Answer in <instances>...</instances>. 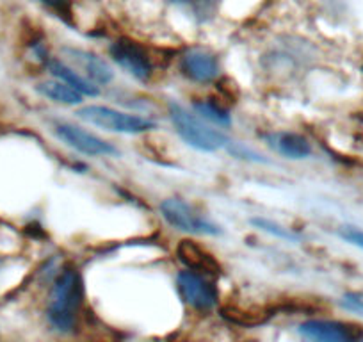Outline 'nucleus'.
Returning a JSON list of instances; mask_svg holds the SVG:
<instances>
[{"label": "nucleus", "mask_w": 363, "mask_h": 342, "mask_svg": "<svg viewBox=\"0 0 363 342\" xmlns=\"http://www.w3.org/2000/svg\"><path fill=\"white\" fill-rule=\"evenodd\" d=\"M82 298L84 287L80 275L75 270L62 271L52 289L47 310L48 321L55 330L72 331L75 328Z\"/></svg>", "instance_id": "f257e3e1"}, {"label": "nucleus", "mask_w": 363, "mask_h": 342, "mask_svg": "<svg viewBox=\"0 0 363 342\" xmlns=\"http://www.w3.org/2000/svg\"><path fill=\"white\" fill-rule=\"evenodd\" d=\"M169 118L177 128L178 136L187 145L200 150V152L214 153L230 145V139L223 132L212 128L201 118H198L196 114L187 111L186 107L178 106V104L169 106Z\"/></svg>", "instance_id": "f03ea898"}, {"label": "nucleus", "mask_w": 363, "mask_h": 342, "mask_svg": "<svg viewBox=\"0 0 363 342\" xmlns=\"http://www.w3.org/2000/svg\"><path fill=\"white\" fill-rule=\"evenodd\" d=\"M77 114L80 120L87 121V123L111 132H120V134H143V132L155 128V123L148 118L123 113V111L107 106H86Z\"/></svg>", "instance_id": "7ed1b4c3"}, {"label": "nucleus", "mask_w": 363, "mask_h": 342, "mask_svg": "<svg viewBox=\"0 0 363 342\" xmlns=\"http://www.w3.org/2000/svg\"><path fill=\"white\" fill-rule=\"evenodd\" d=\"M160 214L171 226L182 232L198 236H219L223 232L221 226L194 211L193 205L182 198H166L160 204Z\"/></svg>", "instance_id": "20e7f679"}, {"label": "nucleus", "mask_w": 363, "mask_h": 342, "mask_svg": "<svg viewBox=\"0 0 363 342\" xmlns=\"http://www.w3.org/2000/svg\"><path fill=\"white\" fill-rule=\"evenodd\" d=\"M109 54L113 61L134 79L148 80L152 77V61L135 41L128 40V38H120L111 45Z\"/></svg>", "instance_id": "39448f33"}, {"label": "nucleus", "mask_w": 363, "mask_h": 342, "mask_svg": "<svg viewBox=\"0 0 363 342\" xmlns=\"http://www.w3.org/2000/svg\"><path fill=\"white\" fill-rule=\"evenodd\" d=\"M54 132L65 145L69 148L77 150L79 153L91 157H102V155H116L118 150L111 143L104 141L99 136L91 134L84 128L77 127L72 123H55Z\"/></svg>", "instance_id": "423d86ee"}, {"label": "nucleus", "mask_w": 363, "mask_h": 342, "mask_svg": "<svg viewBox=\"0 0 363 342\" xmlns=\"http://www.w3.org/2000/svg\"><path fill=\"white\" fill-rule=\"evenodd\" d=\"M178 291L187 305L196 310H211L218 302V292L216 287L208 280H205L203 275L194 273V271H182L177 278Z\"/></svg>", "instance_id": "0eeeda50"}, {"label": "nucleus", "mask_w": 363, "mask_h": 342, "mask_svg": "<svg viewBox=\"0 0 363 342\" xmlns=\"http://www.w3.org/2000/svg\"><path fill=\"white\" fill-rule=\"evenodd\" d=\"M299 333L308 342H359L362 330L337 321H306L299 326Z\"/></svg>", "instance_id": "6e6552de"}, {"label": "nucleus", "mask_w": 363, "mask_h": 342, "mask_svg": "<svg viewBox=\"0 0 363 342\" xmlns=\"http://www.w3.org/2000/svg\"><path fill=\"white\" fill-rule=\"evenodd\" d=\"M177 257L184 266H187L194 273L211 278L221 275V266H219L214 255L191 239H184L177 244Z\"/></svg>", "instance_id": "1a4fd4ad"}, {"label": "nucleus", "mask_w": 363, "mask_h": 342, "mask_svg": "<svg viewBox=\"0 0 363 342\" xmlns=\"http://www.w3.org/2000/svg\"><path fill=\"white\" fill-rule=\"evenodd\" d=\"M182 72L194 82H212L221 73L218 57L203 48H189L182 55Z\"/></svg>", "instance_id": "9d476101"}, {"label": "nucleus", "mask_w": 363, "mask_h": 342, "mask_svg": "<svg viewBox=\"0 0 363 342\" xmlns=\"http://www.w3.org/2000/svg\"><path fill=\"white\" fill-rule=\"evenodd\" d=\"M65 54L69 61L84 72V77L93 84H109L113 80V70L109 68L102 57H99L93 52L80 50V48H65Z\"/></svg>", "instance_id": "9b49d317"}, {"label": "nucleus", "mask_w": 363, "mask_h": 342, "mask_svg": "<svg viewBox=\"0 0 363 342\" xmlns=\"http://www.w3.org/2000/svg\"><path fill=\"white\" fill-rule=\"evenodd\" d=\"M265 143L271 150L278 153L281 157H287V159L301 160L312 153V146L310 141L305 136L298 134V132H269L265 136Z\"/></svg>", "instance_id": "f8f14e48"}, {"label": "nucleus", "mask_w": 363, "mask_h": 342, "mask_svg": "<svg viewBox=\"0 0 363 342\" xmlns=\"http://www.w3.org/2000/svg\"><path fill=\"white\" fill-rule=\"evenodd\" d=\"M48 66V72L55 77L57 80H62L66 82L68 86L75 88L77 92L82 93L84 96H99L100 95V89L96 84H93L91 80H87L86 77L80 75L79 72H75L73 68H69L66 62H62L61 59H48L47 61Z\"/></svg>", "instance_id": "ddd939ff"}, {"label": "nucleus", "mask_w": 363, "mask_h": 342, "mask_svg": "<svg viewBox=\"0 0 363 342\" xmlns=\"http://www.w3.org/2000/svg\"><path fill=\"white\" fill-rule=\"evenodd\" d=\"M38 92L43 96H47L52 102L62 104V106H79L84 100V95L77 92L75 88L68 86L62 80H48V82H41L38 86Z\"/></svg>", "instance_id": "4468645a"}, {"label": "nucleus", "mask_w": 363, "mask_h": 342, "mask_svg": "<svg viewBox=\"0 0 363 342\" xmlns=\"http://www.w3.org/2000/svg\"><path fill=\"white\" fill-rule=\"evenodd\" d=\"M171 2L200 23L214 20L221 6V0H171Z\"/></svg>", "instance_id": "2eb2a0df"}, {"label": "nucleus", "mask_w": 363, "mask_h": 342, "mask_svg": "<svg viewBox=\"0 0 363 342\" xmlns=\"http://www.w3.org/2000/svg\"><path fill=\"white\" fill-rule=\"evenodd\" d=\"M221 316L226 317L228 321L237 324H260L264 323L265 319L269 317L267 310L264 309H246V307H239V305H226L221 309Z\"/></svg>", "instance_id": "dca6fc26"}, {"label": "nucleus", "mask_w": 363, "mask_h": 342, "mask_svg": "<svg viewBox=\"0 0 363 342\" xmlns=\"http://www.w3.org/2000/svg\"><path fill=\"white\" fill-rule=\"evenodd\" d=\"M194 109L205 118V120L212 121V123L223 125V127H228L230 125V114L228 111L219 107L218 104H214L212 100H205V102H196L194 104Z\"/></svg>", "instance_id": "f3484780"}, {"label": "nucleus", "mask_w": 363, "mask_h": 342, "mask_svg": "<svg viewBox=\"0 0 363 342\" xmlns=\"http://www.w3.org/2000/svg\"><path fill=\"white\" fill-rule=\"evenodd\" d=\"M340 303L344 309L351 310V312L363 314V289L362 291H352V292H347V294H344V298H342Z\"/></svg>", "instance_id": "a211bd4d"}, {"label": "nucleus", "mask_w": 363, "mask_h": 342, "mask_svg": "<svg viewBox=\"0 0 363 342\" xmlns=\"http://www.w3.org/2000/svg\"><path fill=\"white\" fill-rule=\"evenodd\" d=\"M340 237L347 243L354 244V246L363 248V230L352 228V226H345V228L340 230Z\"/></svg>", "instance_id": "6ab92c4d"}, {"label": "nucleus", "mask_w": 363, "mask_h": 342, "mask_svg": "<svg viewBox=\"0 0 363 342\" xmlns=\"http://www.w3.org/2000/svg\"><path fill=\"white\" fill-rule=\"evenodd\" d=\"M251 223L258 225L262 230H265V232L277 233L278 237H284V239H294V236H292V233H289L287 230H280V226H274L271 221H265V219H253Z\"/></svg>", "instance_id": "aec40b11"}, {"label": "nucleus", "mask_w": 363, "mask_h": 342, "mask_svg": "<svg viewBox=\"0 0 363 342\" xmlns=\"http://www.w3.org/2000/svg\"><path fill=\"white\" fill-rule=\"evenodd\" d=\"M40 2L50 6V8H54L55 11L61 13V16H65L66 20H68L69 15H72V11H69L68 0H40Z\"/></svg>", "instance_id": "412c9836"}, {"label": "nucleus", "mask_w": 363, "mask_h": 342, "mask_svg": "<svg viewBox=\"0 0 363 342\" xmlns=\"http://www.w3.org/2000/svg\"><path fill=\"white\" fill-rule=\"evenodd\" d=\"M2 264H4V263H2V259H0V270H2Z\"/></svg>", "instance_id": "4be33fe9"}]
</instances>
